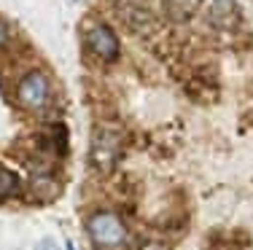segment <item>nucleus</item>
<instances>
[{"label":"nucleus","mask_w":253,"mask_h":250,"mask_svg":"<svg viewBox=\"0 0 253 250\" xmlns=\"http://www.w3.org/2000/svg\"><path fill=\"white\" fill-rule=\"evenodd\" d=\"M38 250H54V242H51V240L41 242V245H38Z\"/></svg>","instance_id":"nucleus-7"},{"label":"nucleus","mask_w":253,"mask_h":250,"mask_svg":"<svg viewBox=\"0 0 253 250\" xmlns=\"http://www.w3.org/2000/svg\"><path fill=\"white\" fill-rule=\"evenodd\" d=\"M86 46L94 57L105 59V62H113L119 57V38L111 27L105 25H94L92 30L86 33Z\"/></svg>","instance_id":"nucleus-4"},{"label":"nucleus","mask_w":253,"mask_h":250,"mask_svg":"<svg viewBox=\"0 0 253 250\" xmlns=\"http://www.w3.org/2000/svg\"><path fill=\"white\" fill-rule=\"evenodd\" d=\"M86 229H89L92 242H94L97 248H102V250H113V248L124 245V240H126L124 221L116 215V213H111V210L94 213V215L89 218Z\"/></svg>","instance_id":"nucleus-1"},{"label":"nucleus","mask_w":253,"mask_h":250,"mask_svg":"<svg viewBox=\"0 0 253 250\" xmlns=\"http://www.w3.org/2000/svg\"><path fill=\"white\" fill-rule=\"evenodd\" d=\"M16 186H19V180H16L14 172H8V170L0 167V196H11L16 191Z\"/></svg>","instance_id":"nucleus-5"},{"label":"nucleus","mask_w":253,"mask_h":250,"mask_svg":"<svg viewBox=\"0 0 253 250\" xmlns=\"http://www.w3.org/2000/svg\"><path fill=\"white\" fill-rule=\"evenodd\" d=\"M51 100V86H49V78L43 73H30L22 78L19 83V103L25 105L27 110H43Z\"/></svg>","instance_id":"nucleus-3"},{"label":"nucleus","mask_w":253,"mask_h":250,"mask_svg":"<svg viewBox=\"0 0 253 250\" xmlns=\"http://www.w3.org/2000/svg\"><path fill=\"white\" fill-rule=\"evenodd\" d=\"M119 153H122V143H119V135L108 127L94 129L92 135V148H89V159L97 167L100 172L113 170L119 162Z\"/></svg>","instance_id":"nucleus-2"},{"label":"nucleus","mask_w":253,"mask_h":250,"mask_svg":"<svg viewBox=\"0 0 253 250\" xmlns=\"http://www.w3.org/2000/svg\"><path fill=\"white\" fill-rule=\"evenodd\" d=\"M68 250H73V245H68Z\"/></svg>","instance_id":"nucleus-8"},{"label":"nucleus","mask_w":253,"mask_h":250,"mask_svg":"<svg viewBox=\"0 0 253 250\" xmlns=\"http://www.w3.org/2000/svg\"><path fill=\"white\" fill-rule=\"evenodd\" d=\"M5 40H8V30H5V25L0 22V46H3Z\"/></svg>","instance_id":"nucleus-6"}]
</instances>
